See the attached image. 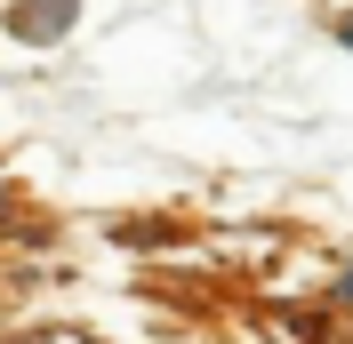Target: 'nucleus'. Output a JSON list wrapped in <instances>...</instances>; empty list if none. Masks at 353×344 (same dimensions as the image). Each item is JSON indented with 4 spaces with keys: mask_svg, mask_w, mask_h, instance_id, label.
Returning a JSON list of instances; mask_svg holds the SVG:
<instances>
[{
    "mask_svg": "<svg viewBox=\"0 0 353 344\" xmlns=\"http://www.w3.org/2000/svg\"><path fill=\"white\" fill-rule=\"evenodd\" d=\"M345 304H353V272H345Z\"/></svg>",
    "mask_w": 353,
    "mask_h": 344,
    "instance_id": "3",
    "label": "nucleus"
},
{
    "mask_svg": "<svg viewBox=\"0 0 353 344\" xmlns=\"http://www.w3.org/2000/svg\"><path fill=\"white\" fill-rule=\"evenodd\" d=\"M72 17H81V0H17L8 32L17 41H57V32H72Z\"/></svg>",
    "mask_w": 353,
    "mask_h": 344,
    "instance_id": "1",
    "label": "nucleus"
},
{
    "mask_svg": "<svg viewBox=\"0 0 353 344\" xmlns=\"http://www.w3.org/2000/svg\"><path fill=\"white\" fill-rule=\"evenodd\" d=\"M337 41H345V48H353V17H345V24H337Z\"/></svg>",
    "mask_w": 353,
    "mask_h": 344,
    "instance_id": "2",
    "label": "nucleus"
}]
</instances>
